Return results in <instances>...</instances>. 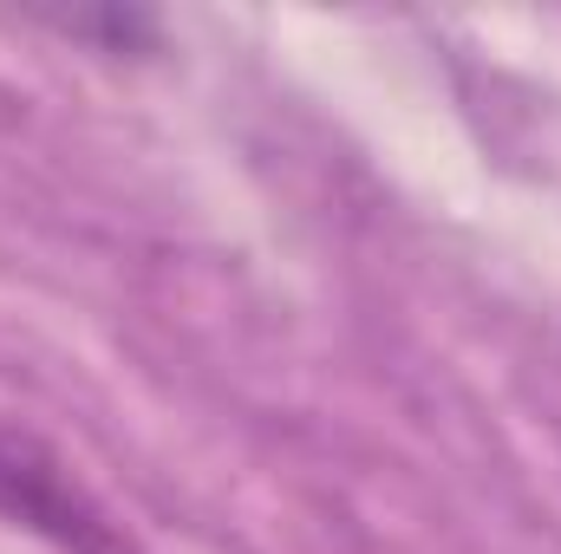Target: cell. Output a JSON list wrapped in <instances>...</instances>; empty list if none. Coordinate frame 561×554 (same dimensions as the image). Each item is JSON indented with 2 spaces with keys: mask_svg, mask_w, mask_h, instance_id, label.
<instances>
[{
  "mask_svg": "<svg viewBox=\"0 0 561 554\" xmlns=\"http://www.w3.org/2000/svg\"><path fill=\"white\" fill-rule=\"evenodd\" d=\"M0 522L53 554H138L131 529L66 463V450L13 412H0Z\"/></svg>",
  "mask_w": 561,
  "mask_h": 554,
  "instance_id": "obj_1",
  "label": "cell"
},
{
  "mask_svg": "<svg viewBox=\"0 0 561 554\" xmlns=\"http://www.w3.org/2000/svg\"><path fill=\"white\" fill-rule=\"evenodd\" d=\"M26 26H46L53 39H72L99 59H157L163 20L150 7H33Z\"/></svg>",
  "mask_w": 561,
  "mask_h": 554,
  "instance_id": "obj_2",
  "label": "cell"
}]
</instances>
